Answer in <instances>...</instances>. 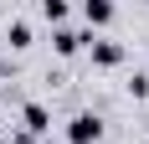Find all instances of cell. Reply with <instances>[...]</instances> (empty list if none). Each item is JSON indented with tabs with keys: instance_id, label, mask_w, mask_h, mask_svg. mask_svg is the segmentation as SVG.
Returning a JSON list of instances; mask_svg holds the SVG:
<instances>
[{
	"instance_id": "obj_1",
	"label": "cell",
	"mask_w": 149,
	"mask_h": 144,
	"mask_svg": "<svg viewBox=\"0 0 149 144\" xmlns=\"http://www.w3.org/2000/svg\"><path fill=\"white\" fill-rule=\"evenodd\" d=\"M98 139H103V118H98V113H72L67 144H98Z\"/></svg>"
},
{
	"instance_id": "obj_2",
	"label": "cell",
	"mask_w": 149,
	"mask_h": 144,
	"mask_svg": "<svg viewBox=\"0 0 149 144\" xmlns=\"http://www.w3.org/2000/svg\"><path fill=\"white\" fill-rule=\"evenodd\" d=\"M88 41H93V31H77V26H57V31H52V46H57V57H77Z\"/></svg>"
},
{
	"instance_id": "obj_3",
	"label": "cell",
	"mask_w": 149,
	"mask_h": 144,
	"mask_svg": "<svg viewBox=\"0 0 149 144\" xmlns=\"http://www.w3.org/2000/svg\"><path fill=\"white\" fill-rule=\"evenodd\" d=\"M21 129H26L31 139H36V134H46V129H52V108H46V103H36V98L21 103Z\"/></svg>"
},
{
	"instance_id": "obj_4",
	"label": "cell",
	"mask_w": 149,
	"mask_h": 144,
	"mask_svg": "<svg viewBox=\"0 0 149 144\" xmlns=\"http://www.w3.org/2000/svg\"><path fill=\"white\" fill-rule=\"evenodd\" d=\"M88 52H93V62H98V67H118V62H123V46L108 41V36H93Z\"/></svg>"
},
{
	"instance_id": "obj_5",
	"label": "cell",
	"mask_w": 149,
	"mask_h": 144,
	"mask_svg": "<svg viewBox=\"0 0 149 144\" xmlns=\"http://www.w3.org/2000/svg\"><path fill=\"white\" fill-rule=\"evenodd\" d=\"M5 46H10V52H26L31 46V21L26 15H10V21H5Z\"/></svg>"
},
{
	"instance_id": "obj_6",
	"label": "cell",
	"mask_w": 149,
	"mask_h": 144,
	"mask_svg": "<svg viewBox=\"0 0 149 144\" xmlns=\"http://www.w3.org/2000/svg\"><path fill=\"white\" fill-rule=\"evenodd\" d=\"M82 21H88V26H108V21H113V5H108V0H82Z\"/></svg>"
},
{
	"instance_id": "obj_7",
	"label": "cell",
	"mask_w": 149,
	"mask_h": 144,
	"mask_svg": "<svg viewBox=\"0 0 149 144\" xmlns=\"http://www.w3.org/2000/svg\"><path fill=\"white\" fill-rule=\"evenodd\" d=\"M129 98H134V103H149V72H134V77H129Z\"/></svg>"
},
{
	"instance_id": "obj_8",
	"label": "cell",
	"mask_w": 149,
	"mask_h": 144,
	"mask_svg": "<svg viewBox=\"0 0 149 144\" xmlns=\"http://www.w3.org/2000/svg\"><path fill=\"white\" fill-rule=\"evenodd\" d=\"M41 15L52 26H67V5H62V0H41Z\"/></svg>"
},
{
	"instance_id": "obj_9",
	"label": "cell",
	"mask_w": 149,
	"mask_h": 144,
	"mask_svg": "<svg viewBox=\"0 0 149 144\" xmlns=\"http://www.w3.org/2000/svg\"><path fill=\"white\" fill-rule=\"evenodd\" d=\"M10 144H36V139H31L26 129H15V134H10Z\"/></svg>"
},
{
	"instance_id": "obj_10",
	"label": "cell",
	"mask_w": 149,
	"mask_h": 144,
	"mask_svg": "<svg viewBox=\"0 0 149 144\" xmlns=\"http://www.w3.org/2000/svg\"><path fill=\"white\" fill-rule=\"evenodd\" d=\"M0 144H5V139H0Z\"/></svg>"
}]
</instances>
